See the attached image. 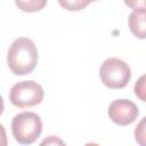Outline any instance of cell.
<instances>
[{
  "label": "cell",
  "instance_id": "12",
  "mask_svg": "<svg viewBox=\"0 0 146 146\" xmlns=\"http://www.w3.org/2000/svg\"><path fill=\"white\" fill-rule=\"evenodd\" d=\"M124 3L132 8L133 10H146V0H137V1H124Z\"/></svg>",
  "mask_w": 146,
  "mask_h": 146
},
{
  "label": "cell",
  "instance_id": "13",
  "mask_svg": "<svg viewBox=\"0 0 146 146\" xmlns=\"http://www.w3.org/2000/svg\"><path fill=\"white\" fill-rule=\"evenodd\" d=\"M83 146H99L98 144H96V143H87L86 145H83Z\"/></svg>",
  "mask_w": 146,
  "mask_h": 146
},
{
  "label": "cell",
  "instance_id": "11",
  "mask_svg": "<svg viewBox=\"0 0 146 146\" xmlns=\"http://www.w3.org/2000/svg\"><path fill=\"white\" fill-rule=\"evenodd\" d=\"M39 146H66V144L57 136H48L40 143Z\"/></svg>",
  "mask_w": 146,
  "mask_h": 146
},
{
  "label": "cell",
  "instance_id": "10",
  "mask_svg": "<svg viewBox=\"0 0 146 146\" xmlns=\"http://www.w3.org/2000/svg\"><path fill=\"white\" fill-rule=\"evenodd\" d=\"M133 91H135V95L137 96V98H139L140 100L146 103V74L141 75L136 81Z\"/></svg>",
  "mask_w": 146,
  "mask_h": 146
},
{
  "label": "cell",
  "instance_id": "8",
  "mask_svg": "<svg viewBox=\"0 0 146 146\" xmlns=\"http://www.w3.org/2000/svg\"><path fill=\"white\" fill-rule=\"evenodd\" d=\"M133 133L137 144L139 146H146V116L137 123Z\"/></svg>",
  "mask_w": 146,
  "mask_h": 146
},
{
  "label": "cell",
  "instance_id": "2",
  "mask_svg": "<svg viewBox=\"0 0 146 146\" xmlns=\"http://www.w3.org/2000/svg\"><path fill=\"white\" fill-rule=\"evenodd\" d=\"M11 132L18 144L31 145L42 132V121L34 112L18 113L13 117Z\"/></svg>",
  "mask_w": 146,
  "mask_h": 146
},
{
  "label": "cell",
  "instance_id": "5",
  "mask_svg": "<svg viewBox=\"0 0 146 146\" xmlns=\"http://www.w3.org/2000/svg\"><path fill=\"white\" fill-rule=\"evenodd\" d=\"M107 114L112 122H114L115 124L128 125L136 121L139 114V110L133 102L121 98L115 99L110 104Z\"/></svg>",
  "mask_w": 146,
  "mask_h": 146
},
{
  "label": "cell",
  "instance_id": "6",
  "mask_svg": "<svg viewBox=\"0 0 146 146\" xmlns=\"http://www.w3.org/2000/svg\"><path fill=\"white\" fill-rule=\"evenodd\" d=\"M129 29L138 39H146V10H132L129 15Z\"/></svg>",
  "mask_w": 146,
  "mask_h": 146
},
{
  "label": "cell",
  "instance_id": "4",
  "mask_svg": "<svg viewBox=\"0 0 146 146\" xmlns=\"http://www.w3.org/2000/svg\"><path fill=\"white\" fill-rule=\"evenodd\" d=\"M44 97L41 84L35 81H21L14 84L9 91L10 103L19 108H30L39 105Z\"/></svg>",
  "mask_w": 146,
  "mask_h": 146
},
{
  "label": "cell",
  "instance_id": "1",
  "mask_svg": "<svg viewBox=\"0 0 146 146\" xmlns=\"http://www.w3.org/2000/svg\"><path fill=\"white\" fill-rule=\"evenodd\" d=\"M38 49L35 43L29 38H17L7 52V64L9 70L16 75L30 74L38 64Z\"/></svg>",
  "mask_w": 146,
  "mask_h": 146
},
{
  "label": "cell",
  "instance_id": "9",
  "mask_svg": "<svg viewBox=\"0 0 146 146\" xmlns=\"http://www.w3.org/2000/svg\"><path fill=\"white\" fill-rule=\"evenodd\" d=\"M90 1H82V0H59V5L64 8H66L70 11H78L83 9L86 6H88Z\"/></svg>",
  "mask_w": 146,
  "mask_h": 146
},
{
  "label": "cell",
  "instance_id": "3",
  "mask_svg": "<svg viewBox=\"0 0 146 146\" xmlns=\"http://www.w3.org/2000/svg\"><path fill=\"white\" fill-rule=\"evenodd\" d=\"M99 76L104 86L110 89H122L131 79L130 66L116 57L107 58L99 68Z\"/></svg>",
  "mask_w": 146,
  "mask_h": 146
},
{
  "label": "cell",
  "instance_id": "7",
  "mask_svg": "<svg viewBox=\"0 0 146 146\" xmlns=\"http://www.w3.org/2000/svg\"><path fill=\"white\" fill-rule=\"evenodd\" d=\"M15 5H16L18 8H21V10H23V11L34 13V11H39V10H41V9L47 5V1H46V0L15 1Z\"/></svg>",
  "mask_w": 146,
  "mask_h": 146
}]
</instances>
